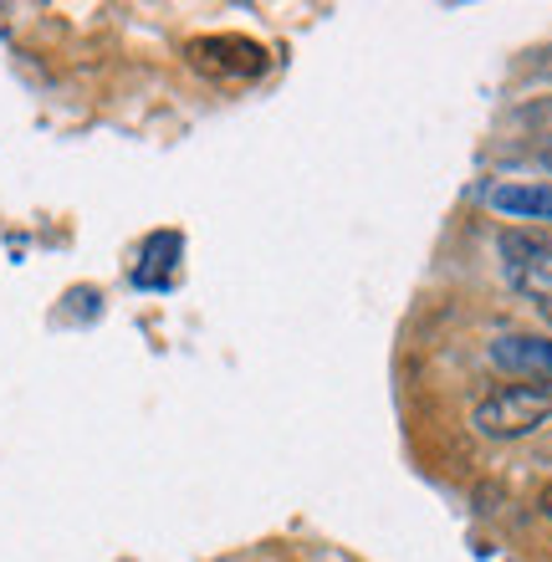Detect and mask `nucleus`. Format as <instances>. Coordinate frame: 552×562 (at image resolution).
<instances>
[{
	"label": "nucleus",
	"instance_id": "423d86ee",
	"mask_svg": "<svg viewBox=\"0 0 552 562\" xmlns=\"http://www.w3.org/2000/svg\"><path fill=\"white\" fill-rule=\"evenodd\" d=\"M538 312H542V317H548V323H552V302H538Z\"/></svg>",
	"mask_w": 552,
	"mask_h": 562
},
{
	"label": "nucleus",
	"instance_id": "39448f33",
	"mask_svg": "<svg viewBox=\"0 0 552 562\" xmlns=\"http://www.w3.org/2000/svg\"><path fill=\"white\" fill-rule=\"evenodd\" d=\"M538 512L552 521V481H548V486H542V496H538Z\"/></svg>",
	"mask_w": 552,
	"mask_h": 562
},
{
	"label": "nucleus",
	"instance_id": "20e7f679",
	"mask_svg": "<svg viewBox=\"0 0 552 562\" xmlns=\"http://www.w3.org/2000/svg\"><path fill=\"white\" fill-rule=\"evenodd\" d=\"M492 363L522 379H548L552 384V338H532V333H507L492 342Z\"/></svg>",
	"mask_w": 552,
	"mask_h": 562
},
{
	"label": "nucleus",
	"instance_id": "7ed1b4c3",
	"mask_svg": "<svg viewBox=\"0 0 552 562\" xmlns=\"http://www.w3.org/2000/svg\"><path fill=\"white\" fill-rule=\"evenodd\" d=\"M486 205L507 221L552 225V179H502L486 190Z\"/></svg>",
	"mask_w": 552,
	"mask_h": 562
},
{
	"label": "nucleus",
	"instance_id": "f03ea898",
	"mask_svg": "<svg viewBox=\"0 0 552 562\" xmlns=\"http://www.w3.org/2000/svg\"><path fill=\"white\" fill-rule=\"evenodd\" d=\"M184 57L210 77H261L271 67V52L251 36H194Z\"/></svg>",
	"mask_w": 552,
	"mask_h": 562
},
{
	"label": "nucleus",
	"instance_id": "f257e3e1",
	"mask_svg": "<svg viewBox=\"0 0 552 562\" xmlns=\"http://www.w3.org/2000/svg\"><path fill=\"white\" fill-rule=\"evenodd\" d=\"M552 419V384L548 379H522V384H502L476 404V435L486 440H522L532 429H542Z\"/></svg>",
	"mask_w": 552,
	"mask_h": 562
},
{
	"label": "nucleus",
	"instance_id": "0eeeda50",
	"mask_svg": "<svg viewBox=\"0 0 552 562\" xmlns=\"http://www.w3.org/2000/svg\"><path fill=\"white\" fill-rule=\"evenodd\" d=\"M542 164H548V169H552V144H548V148H542Z\"/></svg>",
	"mask_w": 552,
	"mask_h": 562
}]
</instances>
